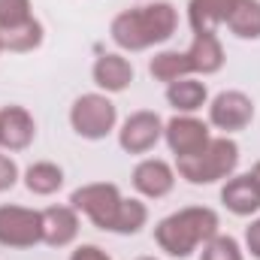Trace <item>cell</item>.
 Returning <instances> with one entry per match:
<instances>
[{"mask_svg":"<svg viewBox=\"0 0 260 260\" xmlns=\"http://www.w3.org/2000/svg\"><path fill=\"white\" fill-rule=\"evenodd\" d=\"M176 27H179L176 6L167 0H157V3H142V6L118 12L109 24V34H112V43L118 49L145 52L151 46L167 43L176 34Z\"/></svg>","mask_w":260,"mask_h":260,"instance_id":"obj_1","label":"cell"},{"mask_svg":"<svg viewBox=\"0 0 260 260\" xmlns=\"http://www.w3.org/2000/svg\"><path fill=\"white\" fill-rule=\"evenodd\" d=\"M218 212L209 206H185L173 215H167L164 221H157L154 227V242L160 245V251H167L170 257H191L200 245H206L215 233H218Z\"/></svg>","mask_w":260,"mask_h":260,"instance_id":"obj_2","label":"cell"},{"mask_svg":"<svg viewBox=\"0 0 260 260\" xmlns=\"http://www.w3.org/2000/svg\"><path fill=\"white\" fill-rule=\"evenodd\" d=\"M239 167V145L230 136H212L206 148L188 157H176V173L191 185H215L230 179Z\"/></svg>","mask_w":260,"mask_h":260,"instance_id":"obj_3","label":"cell"},{"mask_svg":"<svg viewBox=\"0 0 260 260\" xmlns=\"http://www.w3.org/2000/svg\"><path fill=\"white\" fill-rule=\"evenodd\" d=\"M118 121V109L106 94H82L70 106V124L82 139H106Z\"/></svg>","mask_w":260,"mask_h":260,"instance_id":"obj_4","label":"cell"},{"mask_svg":"<svg viewBox=\"0 0 260 260\" xmlns=\"http://www.w3.org/2000/svg\"><path fill=\"white\" fill-rule=\"evenodd\" d=\"M121 191L118 185L112 182H91V185H82L76 188L70 197V206L76 212H82L94 227L100 230H112L115 227V218H118V209H121Z\"/></svg>","mask_w":260,"mask_h":260,"instance_id":"obj_5","label":"cell"},{"mask_svg":"<svg viewBox=\"0 0 260 260\" xmlns=\"http://www.w3.org/2000/svg\"><path fill=\"white\" fill-rule=\"evenodd\" d=\"M43 242V212L24 206H0V245L34 248Z\"/></svg>","mask_w":260,"mask_h":260,"instance_id":"obj_6","label":"cell"},{"mask_svg":"<svg viewBox=\"0 0 260 260\" xmlns=\"http://www.w3.org/2000/svg\"><path fill=\"white\" fill-rule=\"evenodd\" d=\"M254 121V100L245 91H221L209 103V124L227 133L245 130Z\"/></svg>","mask_w":260,"mask_h":260,"instance_id":"obj_7","label":"cell"},{"mask_svg":"<svg viewBox=\"0 0 260 260\" xmlns=\"http://www.w3.org/2000/svg\"><path fill=\"white\" fill-rule=\"evenodd\" d=\"M164 139V121L157 112L151 109H139L127 115V121L118 130V145L127 151V154H145L151 151L157 142Z\"/></svg>","mask_w":260,"mask_h":260,"instance_id":"obj_8","label":"cell"},{"mask_svg":"<svg viewBox=\"0 0 260 260\" xmlns=\"http://www.w3.org/2000/svg\"><path fill=\"white\" fill-rule=\"evenodd\" d=\"M164 139L176 157H188V154H197L200 148H206L212 133H209V124L200 121L197 115H176L173 121L164 124Z\"/></svg>","mask_w":260,"mask_h":260,"instance_id":"obj_9","label":"cell"},{"mask_svg":"<svg viewBox=\"0 0 260 260\" xmlns=\"http://www.w3.org/2000/svg\"><path fill=\"white\" fill-rule=\"evenodd\" d=\"M133 188L148 200H160L176 188V170L160 157H145L133 167Z\"/></svg>","mask_w":260,"mask_h":260,"instance_id":"obj_10","label":"cell"},{"mask_svg":"<svg viewBox=\"0 0 260 260\" xmlns=\"http://www.w3.org/2000/svg\"><path fill=\"white\" fill-rule=\"evenodd\" d=\"M37 139V121L24 106H3L0 109V148L24 151Z\"/></svg>","mask_w":260,"mask_h":260,"instance_id":"obj_11","label":"cell"},{"mask_svg":"<svg viewBox=\"0 0 260 260\" xmlns=\"http://www.w3.org/2000/svg\"><path fill=\"white\" fill-rule=\"evenodd\" d=\"M79 236V212L73 206L43 209V242L52 248H67Z\"/></svg>","mask_w":260,"mask_h":260,"instance_id":"obj_12","label":"cell"},{"mask_svg":"<svg viewBox=\"0 0 260 260\" xmlns=\"http://www.w3.org/2000/svg\"><path fill=\"white\" fill-rule=\"evenodd\" d=\"M91 76H94V85L106 94H118L124 91L130 82H133V64H130L124 55H100L94 67H91Z\"/></svg>","mask_w":260,"mask_h":260,"instance_id":"obj_13","label":"cell"},{"mask_svg":"<svg viewBox=\"0 0 260 260\" xmlns=\"http://www.w3.org/2000/svg\"><path fill=\"white\" fill-rule=\"evenodd\" d=\"M221 203L239 215V218H248L260 212V188L254 185V179L245 173V176H230L227 185L221 188Z\"/></svg>","mask_w":260,"mask_h":260,"instance_id":"obj_14","label":"cell"},{"mask_svg":"<svg viewBox=\"0 0 260 260\" xmlns=\"http://www.w3.org/2000/svg\"><path fill=\"white\" fill-rule=\"evenodd\" d=\"M185 55H188V61H191V70L200 73V76H212V73H218V70L224 67V46H221V40L215 37V30H209V34H194V43H191V49H188Z\"/></svg>","mask_w":260,"mask_h":260,"instance_id":"obj_15","label":"cell"},{"mask_svg":"<svg viewBox=\"0 0 260 260\" xmlns=\"http://www.w3.org/2000/svg\"><path fill=\"white\" fill-rule=\"evenodd\" d=\"M209 100V88L206 82H197V79H179L173 85H167V103L179 112V115H194L197 109H203Z\"/></svg>","mask_w":260,"mask_h":260,"instance_id":"obj_16","label":"cell"},{"mask_svg":"<svg viewBox=\"0 0 260 260\" xmlns=\"http://www.w3.org/2000/svg\"><path fill=\"white\" fill-rule=\"evenodd\" d=\"M236 0H191L188 3V21L194 34H209L218 24H224L233 12Z\"/></svg>","mask_w":260,"mask_h":260,"instance_id":"obj_17","label":"cell"},{"mask_svg":"<svg viewBox=\"0 0 260 260\" xmlns=\"http://www.w3.org/2000/svg\"><path fill=\"white\" fill-rule=\"evenodd\" d=\"M24 185L37 197H52L55 191L64 188V170L52 160H37L24 170Z\"/></svg>","mask_w":260,"mask_h":260,"instance_id":"obj_18","label":"cell"},{"mask_svg":"<svg viewBox=\"0 0 260 260\" xmlns=\"http://www.w3.org/2000/svg\"><path fill=\"white\" fill-rule=\"evenodd\" d=\"M148 73L157 79V82H179V79H188L194 70H191V61L185 52H157L151 61H148Z\"/></svg>","mask_w":260,"mask_h":260,"instance_id":"obj_19","label":"cell"},{"mask_svg":"<svg viewBox=\"0 0 260 260\" xmlns=\"http://www.w3.org/2000/svg\"><path fill=\"white\" fill-rule=\"evenodd\" d=\"M227 27L239 40H260V0H236Z\"/></svg>","mask_w":260,"mask_h":260,"instance_id":"obj_20","label":"cell"},{"mask_svg":"<svg viewBox=\"0 0 260 260\" xmlns=\"http://www.w3.org/2000/svg\"><path fill=\"white\" fill-rule=\"evenodd\" d=\"M43 43V24L40 18H30L18 27H9V30H0V46L6 52H34L37 46Z\"/></svg>","mask_w":260,"mask_h":260,"instance_id":"obj_21","label":"cell"},{"mask_svg":"<svg viewBox=\"0 0 260 260\" xmlns=\"http://www.w3.org/2000/svg\"><path fill=\"white\" fill-rule=\"evenodd\" d=\"M145 221H148V209H145V203H142V200H136V197H124V200H121V209H118V218H115L112 233L133 236V233H139V230L145 227Z\"/></svg>","mask_w":260,"mask_h":260,"instance_id":"obj_22","label":"cell"},{"mask_svg":"<svg viewBox=\"0 0 260 260\" xmlns=\"http://www.w3.org/2000/svg\"><path fill=\"white\" fill-rule=\"evenodd\" d=\"M200 260H242V248L233 236H224V233H215L206 245H203V254Z\"/></svg>","mask_w":260,"mask_h":260,"instance_id":"obj_23","label":"cell"},{"mask_svg":"<svg viewBox=\"0 0 260 260\" xmlns=\"http://www.w3.org/2000/svg\"><path fill=\"white\" fill-rule=\"evenodd\" d=\"M30 0H0V30L18 27L24 21H30Z\"/></svg>","mask_w":260,"mask_h":260,"instance_id":"obj_24","label":"cell"},{"mask_svg":"<svg viewBox=\"0 0 260 260\" xmlns=\"http://www.w3.org/2000/svg\"><path fill=\"white\" fill-rule=\"evenodd\" d=\"M15 182H18V164L9 154H0V194L15 188Z\"/></svg>","mask_w":260,"mask_h":260,"instance_id":"obj_25","label":"cell"},{"mask_svg":"<svg viewBox=\"0 0 260 260\" xmlns=\"http://www.w3.org/2000/svg\"><path fill=\"white\" fill-rule=\"evenodd\" d=\"M70 260H112L100 245H79L73 254H70Z\"/></svg>","mask_w":260,"mask_h":260,"instance_id":"obj_26","label":"cell"},{"mask_svg":"<svg viewBox=\"0 0 260 260\" xmlns=\"http://www.w3.org/2000/svg\"><path fill=\"white\" fill-rule=\"evenodd\" d=\"M245 248L251 251V257L260 260V218L245 227Z\"/></svg>","mask_w":260,"mask_h":260,"instance_id":"obj_27","label":"cell"},{"mask_svg":"<svg viewBox=\"0 0 260 260\" xmlns=\"http://www.w3.org/2000/svg\"><path fill=\"white\" fill-rule=\"evenodd\" d=\"M248 176L254 179V185H257V188H260V160H257V164H254V167H251V173H248Z\"/></svg>","mask_w":260,"mask_h":260,"instance_id":"obj_28","label":"cell"},{"mask_svg":"<svg viewBox=\"0 0 260 260\" xmlns=\"http://www.w3.org/2000/svg\"><path fill=\"white\" fill-rule=\"evenodd\" d=\"M136 260H157V257H136Z\"/></svg>","mask_w":260,"mask_h":260,"instance_id":"obj_29","label":"cell"},{"mask_svg":"<svg viewBox=\"0 0 260 260\" xmlns=\"http://www.w3.org/2000/svg\"><path fill=\"white\" fill-rule=\"evenodd\" d=\"M0 52H3V46H0Z\"/></svg>","mask_w":260,"mask_h":260,"instance_id":"obj_30","label":"cell"}]
</instances>
